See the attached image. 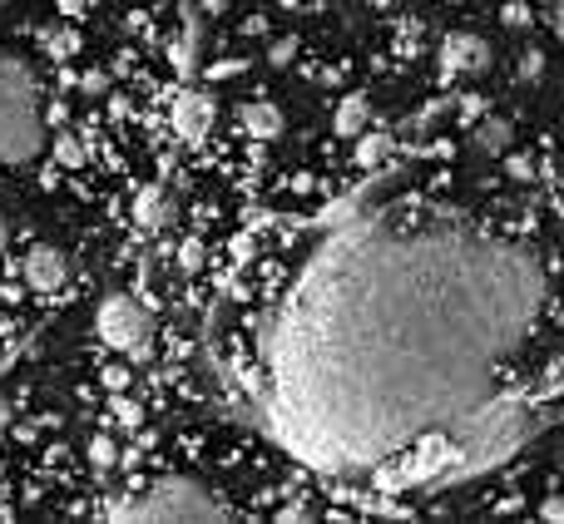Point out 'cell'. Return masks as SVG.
I'll return each mask as SVG.
<instances>
[{"mask_svg": "<svg viewBox=\"0 0 564 524\" xmlns=\"http://www.w3.org/2000/svg\"><path fill=\"white\" fill-rule=\"evenodd\" d=\"M109 520H224V500L208 495L198 480L184 476H164L149 480V485H134L109 505Z\"/></svg>", "mask_w": 564, "mask_h": 524, "instance_id": "3", "label": "cell"}, {"mask_svg": "<svg viewBox=\"0 0 564 524\" xmlns=\"http://www.w3.org/2000/svg\"><path fill=\"white\" fill-rule=\"evenodd\" d=\"M89 466L105 470V476H109V470H119V440L115 436H95V440H89Z\"/></svg>", "mask_w": 564, "mask_h": 524, "instance_id": "13", "label": "cell"}, {"mask_svg": "<svg viewBox=\"0 0 564 524\" xmlns=\"http://www.w3.org/2000/svg\"><path fill=\"white\" fill-rule=\"evenodd\" d=\"M476 144L486 149V154H506L510 149V124L506 119H486V124L476 129Z\"/></svg>", "mask_w": 564, "mask_h": 524, "instance_id": "12", "label": "cell"}, {"mask_svg": "<svg viewBox=\"0 0 564 524\" xmlns=\"http://www.w3.org/2000/svg\"><path fill=\"white\" fill-rule=\"evenodd\" d=\"M545 317L525 243L451 218H357L317 243L263 341V416L327 476H367L421 440L451 480L466 430L510 406Z\"/></svg>", "mask_w": 564, "mask_h": 524, "instance_id": "1", "label": "cell"}, {"mask_svg": "<svg viewBox=\"0 0 564 524\" xmlns=\"http://www.w3.org/2000/svg\"><path fill=\"white\" fill-rule=\"evenodd\" d=\"M381 154H387V139H381V134H361V144H357L361 164H371V159H381Z\"/></svg>", "mask_w": 564, "mask_h": 524, "instance_id": "15", "label": "cell"}, {"mask_svg": "<svg viewBox=\"0 0 564 524\" xmlns=\"http://www.w3.org/2000/svg\"><path fill=\"white\" fill-rule=\"evenodd\" d=\"M441 65L451 75H480L490 65V45L480 35H446L441 40Z\"/></svg>", "mask_w": 564, "mask_h": 524, "instance_id": "7", "label": "cell"}, {"mask_svg": "<svg viewBox=\"0 0 564 524\" xmlns=\"http://www.w3.org/2000/svg\"><path fill=\"white\" fill-rule=\"evenodd\" d=\"M134 218L144 228H159L169 218V204H164V188H144V194H139V204H134Z\"/></svg>", "mask_w": 564, "mask_h": 524, "instance_id": "11", "label": "cell"}, {"mask_svg": "<svg viewBox=\"0 0 564 524\" xmlns=\"http://www.w3.org/2000/svg\"><path fill=\"white\" fill-rule=\"evenodd\" d=\"M0 253H6V218H0Z\"/></svg>", "mask_w": 564, "mask_h": 524, "instance_id": "20", "label": "cell"}, {"mask_svg": "<svg viewBox=\"0 0 564 524\" xmlns=\"http://www.w3.org/2000/svg\"><path fill=\"white\" fill-rule=\"evenodd\" d=\"M55 154H59V164H85V144H79L75 134H59V144H55Z\"/></svg>", "mask_w": 564, "mask_h": 524, "instance_id": "14", "label": "cell"}, {"mask_svg": "<svg viewBox=\"0 0 564 524\" xmlns=\"http://www.w3.org/2000/svg\"><path fill=\"white\" fill-rule=\"evenodd\" d=\"M550 25H555V35L564 40V0H555V6H550Z\"/></svg>", "mask_w": 564, "mask_h": 524, "instance_id": "17", "label": "cell"}, {"mask_svg": "<svg viewBox=\"0 0 564 524\" xmlns=\"http://www.w3.org/2000/svg\"><path fill=\"white\" fill-rule=\"evenodd\" d=\"M6 6H15V0H0V10H6Z\"/></svg>", "mask_w": 564, "mask_h": 524, "instance_id": "21", "label": "cell"}, {"mask_svg": "<svg viewBox=\"0 0 564 524\" xmlns=\"http://www.w3.org/2000/svg\"><path fill=\"white\" fill-rule=\"evenodd\" d=\"M178 262H184V268H188V272H194V268H204V248H198V243L178 248Z\"/></svg>", "mask_w": 564, "mask_h": 524, "instance_id": "16", "label": "cell"}, {"mask_svg": "<svg viewBox=\"0 0 564 524\" xmlns=\"http://www.w3.org/2000/svg\"><path fill=\"white\" fill-rule=\"evenodd\" d=\"M20 277H25L35 292H55L69 282V258L59 253L55 243H30L25 262H20Z\"/></svg>", "mask_w": 564, "mask_h": 524, "instance_id": "6", "label": "cell"}, {"mask_svg": "<svg viewBox=\"0 0 564 524\" xmlns=\"http://www.w3.org/2000/svg\"><path fill=\"white\" fill-rule=\"evenodd\" d=\"M119 421H124V426H134V421H139V411L129 406V401H119Z\"/></svg>", "mask_w": 564, "mask_h": 524, "instance_id": "19", "label": "cell"}, {"mask_svg": "<svg viewBox=\"0 0 564 524\" xmlns=\"http://www.w3.org/2000/svg\"><path fill=\"white\" fill-rule=\"evenodd\" d=\"M45 149V114H40V79L20 55L0 50V164L20 168Z\"/></svg>", "mask_w": 564, "mask_h": 524, "instance_id": "2", "label": "cell"}, {"mask_svg": "<svg viewBox=\"0 0 564 524\" xmlns=\"http://www.w3.org/2000/svg\"><path fill=\"white\" fill-rule=\"evenodd\" d=\"M238 124H243V134H253V139L282 134V114H278V105H268V99H248V105L238 109Z\"/></svg>", "mask_w": 564, "mask_h": 524, "instance_id": "8", "label": "cell"}, {"mask_svg": "<svg viewBox=\"0 0 564 524\" xmlns=\"http://www.w3.org/2000/svg\"><path fill=\"white\" fill-rule=\"evenodd\" d=\"M169 59H174V69H184V75L198 65V25H194V20H188L184 35L169 40Z\"/></svg>", "mask_w": 564, "mask_h": 524, "instance_id": "10", "label": "cell"}, {"mask_svg": "<svg viewBox=\"0 0 564 524\" xmlns=\"http://www.w3.org/2000/svg\"><path fill=\"white\" fill-rule=\"evenodd\" d=\"M332 119H337V129H341V134H367V124H371V105H367V99H361V95H347V99H341V105H337V114H332Z\"/></svg>", "mask_w": 564, "mask_h": 524, "instance_id": "9", "label": "cell"}, {"mask_svg": "<svg viewBox=\"0 0 564 524\" xmlns=\"http://www.w3.org/2000/svg\"><path fill=\"white\" fill-rule=\"evenodd\" d=\"M95 337L105 351H119V357H139L154 337V317L139 297L129 292H109L105 302L95 307Z\"/></svg>", "mask_w": 564, "mask_h": 524, "instance_id": "4", "label": "cell"}, {"mask_svg": "<svg viewBox=\"0 0 564 524\" xmlns=\"http://www.w3.org/2000/svg\"><path fill=\"white\" fill-rule=\"evenodd\" d=\"M169 124L184 144H204L208 129H214V99L204 89H178L174 95V109H169Z\"/></svg>", "mask_w": 564, "mask_h": 524, "instance_id": "5", "label": "cell"}, {"mask_svg": "<svg viewBox=\"0 0 564 524\" xmlns=\"http://www.w3.org/2000/svg\"><path fill=\"white\" fill-rule=\"evenodd\" d=\"M506 20H510V25H525V10H520V0H510V10H506Z\"/></svg>", "mask_w": 564, "mask_h": 524, "instance_id": "18", "label": "cell"}]
</instances>
